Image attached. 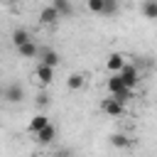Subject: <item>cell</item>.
I'll return each mask as SVG.
<instances>
[{"label": "cell", "instance_id": "obj_1", "mask_svg": "<svg viewBox=\"0 0 157 157\" xmlns=\"http://www.w3.org/2000/svg\"><path fill=\"white\" fill-rule=\"evenodd\" d=\"M98 108H101V113H105V115H110V118H120V115L125 113V103H120V101L113 98V96L103 98Z\"/></svg>", "mask_w": 157, "mask_h": 157}, {"label": "cell", "instance_id": "obj_2", "mask_svg": "<svg viewBox=\"0 0 157 157\" xmlns=\"http://www.w3.org/2000/svg\"><path fill=\"white\" fill-rule=\"evenodd\" d=\"M118 76L123 78V83L128 86V88H137V83H140V71H137V66L135 64H125L120 71H118Z\"/></svg>", "mask_w": 157, "mask_h": 157}, {"label": "cell", "instance_id": "obj_3", "mask_svg": "<svg viewBox=\"0 0 157 157\" xmlns=\"http://www.w3.org/2000/svg\"><path fill=\"white\" fill-rule=\"evenodd\" d=\"M37 61H39V64H47V66H52V69H56V66L61 64V56H59L54 49L44 47V49H39V54H37Z\"/></svg>", "mask_w": 157, "mask_h": 157}, {"label": "cell", "instance_id": "obj_4", "mask_svg": "<svg viewBox=\"0 0 157 157\" xmlns=\"http://www.w3.org/2000/svg\"><path fill=\"white\" fill-rule=\"evenodd\" d=\"M2 98H5L7 103H20V101L25 98V88L15 81V83H10V86L2 88Z\"/></svg>", "mask_w": 157, "mask_h": 157}, {"label": "cell", "instance_id": "obj_5", "mask_svg": "<svg viewBox=\"0 0 157 157\" xmlns=\"http://www.w3.org/2000/svg\"><path fill=\"white\" fill-rule=\"evenodd\" d=\"M34 78H37L42 86H49V83L54 81V69H52V66H47V64H39V61H37V69H34Z\"/></svg>", "mask_w": 157, "mask_h": 157}, {"label": "cell", "instance_id": "obj_6", "mask_svg": "<svg viewBox=\"0 0 157 157\" xmlns=\"http://www.w3.org/2000/svg\"><path fill=\"white\" fill-rule=\"evenodd\" d=\"M54 137H56V125H52V123H47L42 130L34 132V140L39 145H49V142H54Z\"/></svg>", "mask_w": 157, "mask_h": 157}, {"label": "cell", "instance_id": "obj_7", "mask_svg": "<svg viewBox=\"0 0 157 157\" xmlns=\"http://www.w3.org/2000/svg\"><path fill=\"white\" fill-rule=\"evenodd\" d=\"M59 20H61V15H59L52 5H47V7H42V10H39V22H42V25L52 27V25H56Z\"/></svg>", "mask_w": 157, "mask_h": 157}, {"label": "cell", "instance_id": "obj_8", "mask_svg": "<svg viewBox=\"0 0 157 157\" xmlns=\"http://www.w3.org/2000/svg\"><path fill=\"white\" fill-rule=\"evenodd\" d=\"M17 49V54L22 56V59H37V54H39V47L34 44V39L32 42H25V44H20V47H15Z\"/></svg>", "mask_w": 157, "mask_h": 157}, {"label": "cell", "instance_id": "obj_9", "mask_svg": "<svg viewBox=\"0 0 157 157\" xmlns=\"http://www.w3.org/2000/svg\"><path fill=\"white\" fill-rule=\"evenodd\" d=\"M123 66H125V56H123V54H110V56L105 59V69H108L110 74H118Z\"/></svg>", "mask_w": 157, "mask_h": 157}, {"label": "cell", "instance_id": "obj_10", "mask_svg": "<svg viewBox=\"0 0 157 157\" xmlns=\"http://www.w3.org/2000/svg\"><path fill=\"white\" fill-rule=\"evenodd\" d=\"M49 5H52V7H54L59 15H61V17H69V15L74 12V5H71V0H52Z\"/></svg>", "mask_w": 157, "mask_h": 157}, {"label": "cell", "instance_id": "obj_11", "mask_svg": "<svg viewBox=\"0 0 157 157\" xmlns=\"http://www.w3.org/2000/svg\"><path fill=\"white\" fill-rule=\"evenodd\" d=\"M83 86H86L83 74H69V78H66V88L69 91H81Z\"/></svg>", "mask_w": 157, "mask_h": 157}, {"label": "cell", "instance_id": "obj_12", "mask_svg": "<svg viewBox=\"0 0 157 157\" xmlns=\"http://www.w3.org/2000/svg\"><path fill=\"white\" fill-rule=\"evenodd\" d=\"M105 88H108V93H110V96H115L118 91H123V88H128V86L123 83V78H120L118 74H113V76L105 81Z\"/></svg>", "mask_w": 157, "mask_h": 157}, {"label": "cell", "instance_id": "obj_13", "mask_svg": "<svg viewBox=\"0 0 157 157\" xmlns=\"http://www.w3.org/2000/svg\"><path fill=\"white\" fill-rule=\"evenodd\" d=\"M47 123H49V118H47L44 113H39V115H34V118H32V120L27 123V130H29V132L34 135V132H37V130H42V128H44Z\"/></svg>", "mask_w": 157, "mask_h": 157}, {"label": "cell", "instance_id": "obj_14", "mask_svg": "<svg viewBox=\"0 0 157 157\" xmlns=\"http://www.w3.org/2000/svg\"><path fill=\"white\" fill-rule=\"evenodd\" d=\"M110 145L118 147V150H128V147L132 145V140H130L128 135H123V132H115V135H110Z\"/></svg>", "mask_w": 157, "mask_h": 157}, {"label": "cell", "instance_id": "obj_15", "mask_svg": "<svg viewBox=\"0 0 157 157\" xmlns=\"http://www.w3.org/2000/svg\"><path fill=\"white\" fill-rule=\"evenodd\" d=\"M140 10H142L145 20H157V0H145Z\"/></svg>", "mask_w": 157, "mask_h": 157}, {"label": "cell", "instance_id": "obj_16", "mask_svg": "<svg viewBox=\"0 0 157 157\" xmlns=\"http://www.w3.org/2000/svg\"><path fill=\"white\" fill-rule=\"evenodd\" d=\"M25 42H32V34H29L25 27H17V29L12 32V44L20 47V44H25Z\"/></svg>", "mask_w": 157, "mask_h": 157}, {"label": "cell", "instance_id": "obj_17", "mask_svg": "<svg viewBox=\"0 0 157 157\" xmlns=\"http://www.w3.org/2000/svg\"><path fill=\"white\" fill-rule=\"evenodd\" d=\"M86 7L93 15H105V0H86Z\"/></svg>", "mask_w": 157, "mask_h": 157}, {"label": "cell", "instance_id": "obj_18", "mask_svg": "<svg viewBox=\"0 0 157 157\" xmlns=\"http://www.w3.org/2000/svg\"><path fill=\"white\" fill-rule=\"evenodd\" d=\"M132 96H135V91H132V88H123V91H118L113 98H118L120 103H128V101H132Z\"/></svg>", "mask_w": 157, "mask_h": 157}, {"label": "cell", "instance_id": "obj_19", "mask_svg": "<svg viewBox=\"0 0 157 157\" xmlns=\"http://www.w3.org/2000/svg\"><path fill=\"white\" fill-rule=\"evenodd\" d=\"M37 103H47V93H39L37 96Z\"/></svg>", "mask_w": 157, "mask_h": 157}, {"label": "cell", "instance_id": "obj_20", "mask_svg": "<svg viewBox=\"0 0 157 157\" xmlns=\"http://www.w3.org/2000/svg\"><path fill=\"white\" fill-rule=\"evenodd\" d=\"M56 157H66V155H56Z\"/></svg>", "mask_w": 157, "mask_h": 157}, {"label": "cell", "instance_id": "obj_21", "mask_svg": "<svg viewBox=\"0 0 157 157\" xmlns=\"http://www.w3.org/2000/svg\"><path fill=\"white\" fill-rule=\"evenodd\" d=\"M5 2H15V0H5Z\"/></svg>", "mask_w": 157, "mask_h": 157}, {"label": "cell", "instance_id": "obj_22", "mask_svg": "<svg viewBox=\"0 0 157 157\" xmlns=\"http://www.w3.org/2000/svg\"><path fill=\"white\" fill-rule=\"evenodd\" d=\"M39 157H42V155H39Z\"/></svg>", "mask_w": 157, "mask_h": 157}]
</instances>
